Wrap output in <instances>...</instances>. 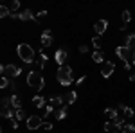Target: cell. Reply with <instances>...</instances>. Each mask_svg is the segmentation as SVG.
<instances>
[{"label":"cell","mask_w":135,"mask_h":133,"mask_svg":"<svg viewBox=\"0 0 135 133\" xmlns=\"http://www.w3.org/2000/svg\"><path fill=\"white\" fill-rule=\"evenodd\" d=\"M16 54H18V58H20L25 65H31V63L36 60V58H34V56H36V51L32 49L29 43H20V45L16 47Z\"/></svg>","instance_id":"6da1fadb"},{"label":"cell","mask_w":135,"mask_h":133,"mask_svg":"<svg viewBox=\"0 0 135 133\" xmlns=\"http://www.w3.org/2000/svg\"><path fill=\"white\" fill-rule=\"evenodd\" d=\"M56 79H58V83H60L61 86H69V85H72V83H74L72 68H70L69 65L60 67V68H58V72H56Z\"/></svg>","instance_id":"7a4b0ae2"},{"label":"cell","mask_w":135,"mask_h":133,"mask_svg":"<svg viewBox=\"0 0 135 133\" xmlns=\"http://www.w3.org/2000/svg\"><path fill=\"white\" fill-rule=\"evenodd\" d=\"M27 85L32 86V88H36L38 92H42L43 88H45V79H43V76L40 74V72L31 70L29 74H27Z\"/></svg>","instance_id":"3957f363"},{"label":"cell","mask_w":135,"mask_h":133,"mask_svg":"<svg viewBox=\"0 0 135 133\" xmlns=\"http://www.w3.org/2000/svg\"><path fill=\"white\" fill-rule=\"evenodd\" d=\"M115 54H117V58H119L123 63H130V60H132V54H133V52L130 51L126 45H119V47L115 49Z\"/></svg>","instance_id":"277c9868"},{"label":"cell","mask_w":135,"mask_h":133,"mask_svg":"<svg viewBox=\"0 0 135 133\" xmlns=\"http://www.w3.org/2000/svg\"><path fill=\"white\" fill-rule=\"evenodd\" d=\"M25 124H27V130H40L43 124V117L42 115H29Z\"/></svg>","instance_id":"5b68a950"},{"label":"cell","mask_w":135,"mask_h":133,"mask_svg":"<svg viewBox=\"0 0 135 133\" xmlns=\"http://www.w3.org/2000/svg\"><path fill=\"white\" fill-rule=\"evenodd\" d=\"M22 68H18L16 65H13V63H9V65H6L4 67V76L7 77V79H15V77H18L22 74Z\"/></svg>","instance_id":"8992f818"},{"label":"cell","mask_w":135,"mask_h":133,"mask_svg":"<svg viewBox=\"0 0 135 133\" xmlns=\"http://www.w3.org/2000/svg\"><path fill=\"white\" fill-rule=\"evenodd\" d=\"M54 60H56V63H58L60 67H63L65 61L69 60V49H58L56 54H54Z\"/></svg>","instance_id":"52a82bcc"},{"label":"cell","mask_w":135,"mask_h":133,"mask_svg":"<svg viewBox=\"0 0 135 133\" xmlns=\"http://www.w3.org/2000/svg\"><path fill=\"white\" fill-rule=\"evenodd\" d=\"M114 70H115V63L114 61H104L103 68H101V76H103L104 79H108V77H112Z\"/></svg>","instance_id":"ba28073f"},{"label":"cell","mask_w":135,"mask_h":133,"mask_svg":"<svg viewBox=\"0 0 135 133\" xmlns=\"http://www.w3.org/2000/svg\"><path fill=\"white\" fill-rule=\"evenodd\" d=\"M52 43H54V36H52L51 29H45V31L42 32V47L47 49V47H51Z\"/></svg>","instance_id":"9c48e42d"},{"label":"cell","mask_w":135,"mask_h":133,"mask_svg":"<svg viewBox=\"0 0 135 133\" xmlns=\"http://www.w3.org/2000/svg\"><path fill=\"white\" fill-rule=\"evenodd\" d=\"M20 20H22V22H29V20H32L34 23H40V20H38V18L32 14V11H31V9H23V11H22V13H20Z\"/></svg>","instance_id":"30bf717a"},{"label":"cell","mask_w":135,"mask_h":133,"mask_svg":"<svg viewBox=\"0 0 135 133\" xmlns=\"http://www.w3.org/2000/svg\"><path fill=\"white\" fill-rule=\"evenodd\" d=\"M94 29H95V34H97V36H101V34H104L106 29H108V22L106 20H97L95 25H94Z\"/></svg>","instance_id":"8fae6325"},{"label":"cell","mask_w":135,"mask_h":133,"mask_svg":"<svg viewBox=\"0 0 135 133\" xmlns=\"http://www.w3.org/2000/svg\"><path fill=\"white\" fill-rule=\"evenodd\" d=\"M47 61H49V56H47V54H38V58H36V67H38L40 70H43L45 65H47Z\"/></svg>","instance_id":"7c38bea8"},{"label":"cell","mask_w":135,"mask_h":133,"mask_svg":"<svg viewBox=\"0 0 135 133\" xmlns=\"http://www.w3.org/2000/svg\"><path fill=\"white\" fill-rule=\"evenodd\" d=\"M9 99H11V106H13V110H20V108H22V99H20L18 93H13Z\"/></svg>","instance_id":"4fadbf2b"},{"label":"cell","mask_w":135,"mask_h":133,"mask_svg":"<svg viewBox=\"0 0 135 133\" xmlns=\"http://www.w3.org/2000/svg\"><path fill=\"white\" fill-rule=\"evenodd\" d=\"M65 97L63 95H52V97H49V104H52V106H63L65 104Z\"/></svg>","instance_id":"5bb4252c"},{"label":"cell","mask_w":135,"mask_h":133,"mask_svg":"<svg viewBox=\"0 0 135 133\" xmlns=\"http://www.w3.org/2000/svg\"><path fill=\"white\" fill-rule=\"evenodd\" d=\"M78 101V92H74V90H70V92L65 95V104L67 106H70V104H74V102Z\"/></svg>","instance_id":"9a60e30c"},{"label":"cell","mask_w":135,"mask_h":133,"mask_svg":"<svg viewBox=\"0 0 135 133\" xmlns=\"http://www.w3.org/2000/svg\"><path fill=\"white\" fill-rule=\"evenodd\" d=\"M112 122L115 124V128H117V130H123V128H124V124H126V117H124V115H121V113H119V115L115 117V119L112 121Z\"/></svg>","instance_id":"2e32d148"},{"label":"cell","mask_w":135,"mask_h":133,"mask_svg":"<svg viewBox=\"0 0 135 133\" xmlns=\"http://www.w3.org/2000/svg\"><path fill=\"white\" fill-rule=\"evenodd\" d=\"M32 104H34L36 108H43V106H45V97L40 95V93L34 95V97H32Z\"/></svg>","instance_id":"e0dca14e"},{"label":"cell","mask_w":135,"mask_h":133,"mask_svg":"<svg viewBox=\"0 0 135 133\" xmlns=\"http://www.w3.org/2000/svg\"><path fill=\"white\" fill-rule=\"evenodd\" d=\"M15 119H16L18 122H22V121H27L29 117H27L25 110H23V108H20V110H15Z\"/></svg>","instance_id":"ac0fdd59"},{"label":"cell","mask_w":135,"mask_h":133,"mask_svg":"<svg viewBox=\"0 0 135 133\" xmlns=\"http://www.w3.org/2000/svg\"><path fill=\"white\" fill-rule=\"evenodd\" d=\"M67 112H69V106H67V104H63L61 108L56 112V119H58V121H63V119H67Z\"/></svg>","instance_id":"d6986e66"},{"label":"cell","mask_w":135,"mask_h":133,"mask_svg":"<svg viewBox=\"0 0 135 133\" xmlns=\"http://www.w3.org/2000/svg\"><path fill=\"white\" fill-rule=\"evenodd\" d=\"M126 47H128V49H130V51L133 52L135 51V34H128V36H126Z\"/></svg>","instance_id":"ffe728a7"},{"label":"cell","mask_w":135,"mask_h":133,"mask_svg":"<svg viewBox=\"0 0 135 133\" xmlns=\"http://www.w3.org/2000/svg\"><path fill=\"white\" fill-rule=\"evenodd\" d=\"M92 60H94L95 63H104V52H103V51L92 52Z\"/></svg>","instance_id":"44dd1931"},{"label":"cell","mask_w":135,"mask_h":133,"mask_svg":"<svg viewBox=\"0 0 135 133\" xmlns=\"http://www.w3.org/2000/svg\"><path fill=\"white\" fill-rule=\"evenodd\" d=\"M104 115H106L108 119H112V121H114L115 117L119 115V112H117L115 108H104Z\"/></svg>","instance_id":"7402d4cb"},{"label":"cell","mask_w":135,"mask_h":133,"mask_svg":"<svg viewBox=\"0 0 135 133\" xmlns=\"http://www.w3.org/2000/svg\"><path fill=\"white\" fill-rule=\"evenodd\" d=\"M103 130L106 133H112V131H117V128H115V124L112 122V121H108V122H104L103 124Z\"/></svg>","instance_id":"603a6c76"},{"label":"cell","mask_w":135,"mask_h":133,"mask_svg":"<svg viewBox=\"0 0 135 133\" xmlns=\"http://www.w3.org/2000/svg\"><path fill=\"white\" fill-rule=\"evenodd\" d=\"M92 45L97 49V51H101V47H103V40H101V36H97V34H95V36L92 38Z\"/></svg>","instance_id":"cb8c5ba5"},{"label":"cell","mask_w":135,"mask_h":133,"mask_svg":"<svg viewBox=\"0 0 135 133\" xmlns=\"http://www.w3.org/2000/svg\"><path fill=\"white\" fill-rule=\"evenodd\" d=\"M121 20H123V23L124 25H128L130 23V20H132V13L126 9V11H123V14H121Z\"/></svg>","instance_id":"d4e9b609"},{"label":"cell","mask_w":135,"mask_h":133,"mask_svg":"<svg viewBox=\"0 0 135 133\" xmlns=\"http://www.w3.org/2000/svg\"><path fill=\"white\" fill-rule=\"evenodd\" d=\"M9 86H11V79H7L6 76H2V79H0V88L6 90V88H9Z\"/></svg>","instance_id":"484cf974"},{"label":"cell","mask_w":135,"mask_h":133,"mask_svg":"<svg viewBox=\"0 0 135 133\" xmlns=\"http://www.w3.org/2000/svg\"><path fill=\"white\" fill-rule=\"evenodd\" d=\"M6 16H11L9 7H6V6H0V18H6Z\"/></svg>","instance_id":"4316f807"},{"label":"cell","mask_w":135,"mask_h":133,"mask_svg":"<svg viewBox=\"0 0 135 133\" xmlns=\"http://www.w3.org/2000/svg\"><path fill=\"white\" fill-rule=\"evenodd\" d=\"M123 133H135V126L133 124H124V128L121 130Z\"/></svg>","instance_id":"83f0119b"},{"label":"cell","mask_w":135,"mask_h":133,"mask_svg":"<svg viewBox=\"0 0 135 133\" xmlns=\"http://www.w3.org/2000/svg\"><path fill=\"white\" fill-rule=\"evenodd\" d=\"M16 9H20V2H18V0L11 2V6H9V11H11V13H16Z\"/></svg>","instance_id":"f1b7e54d"},{"label":"cell","mask_w":135,"mask_h":133,"mask_svg":"<svg viewBox=\"0 0 135 133\" xmlns=\"http://www.w3.org/2000/svg\"><path fill=\"white\" fill-rule=\"evenodd\" d=\"M0 106H6V108H13V106H11V99H9V97H4V99H0Z\"/></svg>","instance_id":"f546056e"},{"label":"cell","mask_w":135,"mask_h":133,"mask_svg":"<svg viewBox=\"0 0 135 133\" xmlns=\"http://www.w3.org/2000/svg\"><path fill=\"white\" fill-rule=\"evenodd\" d=\"M43 108H45V115H43V117H49V115L54 112V106H52V104H45Z\"/></svg>","instance_id":"4dcf8cb0"},{"label":"cell","mask_w":135,"mask_h":133,"mask_svg":"<svg viewBox=\"0 0 135 133\" xmlns=\"http://www.w3.org/2000/svg\"><path fill=\"white\" fill-rule=\"evenodd\" d=\"M123 113H124V117H126V119H130V117H133V110H132L130 106H126V108H124V112H123Z\"/></svg>","instance_id":"1f68e13d"},{"label":"cell","mask_w":135,"mask_h":133,"mask_svg":"<svg viewBox=\"0 0 135 133\" xmlns=\"http://www.w3.org/2000/svg\"><path fill=\"white\" fill-rule=\"evenodd\" d=\"M42 128H43V130H45V131H51V130H52V122H49V121H47V122H45V121H43Z\"/></svg>","instance_id":"d6a6232c"},{"label":"cell","mask_w":135,"mask_h":133,"mask_svg":"<svg viewBox=\"0 0 135 133\" xmlns=\"http://www.w3.org/2000/svg\"><path fill=\"white\" fill-rule=\"evenodd\" d=\"M11 90H13V93H16V90H18V85H16V81H13L11 79V86H9Z\"/></svg>","instance_id":"836d02e7"},{"label":"cell","mask_w":135,"mask_h":133,"mask_svg":"<svg viewBox=\"0 0 135 133\" xmlns=\"http://www.w3.org/2000/svg\"><path fill=\"white\" fill-rule=\"evenodd\" d=\"M79 52L81 54H86L88 52V45H79Z\"/></svg>","instance_id":"e575fe53"},{"label":"cell","mask_w":135,"mask_h":133,"mask_svg":"<svg viewBox=\"0 0 135 133\" xmlns=\"http://www.w3.org/2000/svg\"><path fill=\"white\" fill-rule=\"evenodd\" d=\"M11 128H13V130L18 128V121H16V119H11Z\"/></svg>","instance_id":"d590c367"},{"label":"cell","mask_w":135,"mask_h":133,"mask_svg":"<svg viewBox=\"0 0 135 133\" xmlns=\"http://www.w3.org/2000/svg\"><path fill=\"white\" fill-rule=\"evenodd\" d=\"M124 104H123V102H119V104H117V108H115V110H117V112H119V110H121V112H124Z\"/></svg>","instance_id":"8d00e7d4"},{"label":"cell","mask_w":135,"mask_h":133,"mask_svg":"<svg viewBox=\"0 0 135 133\" xmlns=\"http://www.w3.org/2000/svg\"><path fill=\"white\" fill-rule=\"evenodd\" d=\"M85 79H86V76H79V77H78V85H81V83H85Z\"/></svg>","instance_id":"74e56055"},{"label":"cell","mask_w":135,"mask_h":133,"mask_svg":"<svg viewBox=\"0 0 135 133\" xmlns=\"http://www.w3.org/2000/svg\"><path fill=\"white\" fill-rule=\"evenodd\" d=\"M47 14H49L47 11H40V13H38V16H47Z\"/></svg>","instance_id":"f35d334b"},{"label":"cell","mask_w":135,"mask_h":133,"mask_svg":"<svg viewBox=\"0 0 135 133\" xmlns=\"http://www.w3.org/2000/svg\"><path fill=\"white\" fill-rule=\"evenodd\" d=\"M132 65L135 67V51H133V54H132Z\"/></svg>","instance_id":"ab89813d"},{"label":"cell","mask_w":135,"mask_h":133,"mask_svg":"<svg viewBox=\"0 0 135 133\" xmlns=\"http://www.w3.org/2000/svg\"><path fill=\"white\" fill-rule=\"evenodd\" d=\"M130 81H135V72H132V74H130Z\"/></svg>","instance_id":"60d3db41"},{"label":"cell","mask_w":135,"mask_h":133,"mask_svg":"<svg viewBox=\"0 0 135 133\" xmlns=\"http://www.w3.org/2000/svg\"><path fill=\"white\" fill-rule=\"evenodd\" d=\"M0 76H4V65H0Z\"/></svg>","instance_id":"b9f144b4"},{"label":"cell","mask_w":135,"mask_h":133,"mask_svg":"<svg viewBox=\"0 0 135 133\" xmlns=\"http://www.w3.org/2000/svg\"><path fill=\"white\" fill-rule=\"evenodd\" d=\"M112 133H123V131H121V130H117V131H112Z\"/></svg>","instance_id":"7bdbcfd3"},{"label":"cell","mask_w":135,"mask_h":133,"mask_svg":"<svg viewBox=\"0 0 135 133\" xmlns=\"http://www.w3.org/2000/svg\"><path fill=\"white\" fill-rule=\"evenodd\" d=\"M0 133H4V131H2V126H0Z\"/></svg>","instance_id":"ee69618b"},{"label":"cell","mask_w":135,"mask_h":133,"mask_svg":"<svg viewBox=\"0 0 135 133\" xmlns=\"http://www.w3.org/2000/svg\"><path fill=\"white\" fill-rule=\"evenodd\" d=\"M133 126H135V124H133Z\"/></svg>","instance_id":"f6af8a7d"}]
</instances>
